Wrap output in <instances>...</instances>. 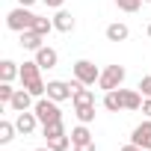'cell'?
<instances>
[{
	"label": "cell",
	"instance_id": "obj_1",
	"mask_svg": "<svg viewBox=\"0 0 151 151\" xmlns=\"http://www.w3.org/2000/svg\"><path fill=\"white\" fill-rule=\"evenodd\" d=\"M21 83H24V89H27L33 98H45V95H47V83L42 80V68H39L36 59L21 65Z\"/></svg>",
	"mask_w": 151,
	"mask_h": 151
},
{
	"label": "cell",
	"instance_id": "obj_2",
	"mask_svg": "<svg viewBox=\"0 0 151 151\" xmlns=\"http://www.w3.org/2000/svg\"><path fill=\"white\" fill-rule=\"evenodd\" d=\"M36 18H39V15H33L27 6H15V9L6 15V27L15 30V33H24V30H33Z\"/></svg>",
	"mask_w": 151,
	"mask_h": 151
},
{
	"label": "cell",
	"instance_id": "obj_3",
	"mask_svg": "<svg viewBox=\"0 0 151 151\" xmlns=\"http://www.w3.org/2000/svg\"><path fill=\"white\" fill-rule=\"evenodd\" d=\"M33 113L39 116V122L42 124H50V122H59L62 119V110H59V101H53V98H36V107H33Z\"/></svg>",
	"mask_w": 151,
	"mask_h": 151
},
{
	"label": "cell",
	"instance_id": "obj_4",
	"mask_svg": "<svg viewBox=\"0 0 151 151\" xmlns=\"http://www.w3.org/2000/svg\"><path fill=\"white\" fill-rule=\"evenodd\" d=\"M71 71H74V80H80L83 86H95L101 80V68L95 62H89V59H77L71 65Z\"/></svg>",
	"mask_w": 151,
	"mask_h": 151
},
{
	"label": "cell",
	"instance_id": "obj_5",
	"mask_svg": "<svg viewBox=\"0 0 151 151\" xmlns=\"http://www.w3.org/2000/svg\"><path fill=\"white\" fill-rule=\"evenodd\" d=\"M124 65H107L104 71H101V80H98V86L104 89V92H113V89H122V83H124Z\"/></svg>",
	"mask_w": 151,
	"mask_h": 151
},
{
	"label": "cell",
	"instance_id": "obj_6",
	"mask_svg": "<svg viewBox=\"0 0 151 151\" xmlns=\"http://www.w3.org/2000/svg\"><path fill=\"white\" fill-rule=\"evenodd\" d=\"M77 83H80V80H47V98H53V101H68V98H74Z\"/></svg>",
	"mask_w": 151,
	"mask_h": 151
},
{
	"label": "cell",
	"instance_id": "obj_7",
	"mask_svg": "<svg viewBox=\"0 0 151 151\" xmlns=\"http://www.w3.org/2000/svg\"><path fill=\"white\" fill-rule=\"evenodd\" d=\"M39 124H42V122H39V116H36L33 110H24V113H18V119H15V127H18V133H24V136L36 133Z\"/></svg>",
	"mask_w": 151,
	"mask_h": 151
},
{
	"label": "cell",
	"instance_id": "obj_8",
	"mask_svg": "<svg viewBox=\"0 0 151 151\" xmlns=\"http://www.w3.org/2000/svg\"><path fill=\"white\" fill-rule=\"evenodd\" d=\"M130 142H136V145H142L145 151H151V119H145L142 124H136V127H133Z\"/></svg>",
	"mask_w": 151,
	"mask_h": 151
},
{
	"label": "cell",
	"instance_id": "obj_9",
	"mask_svg": "<svg viewBox=\"0 0 151 151\" xmlns=\"http://www.w3.org/2000/svg\"><path fill=\"white\" fill-rule=\"evenodd\" d=\"M36 62H39V68L42 71H50V68H56V62H59V53L53 50V47H39L36 50Z\"/></svg>",
	"mask_w": 151,
	"mask_h": 151
},
{
	"label": "cell",
	"instance_id": "obj_10",
	"mask_svg": "<svg viewBox=\"0 0 151 151\" xmlns=\"http://www.w3.org/2000/svg\"><path fill=\"white\" fill-rule=\"evenodd\" d=\"M9 107H12L15 113H24V110H33L36 104H33V95H30L27 89H15V95H12Z\"/></svg>",
	"mask_w": 151,
	"mask_h": 151
},
{
	"label": "cell",
	"instance_id": "obj_11",
	"mask_svg": "<svg viewBox=\"0 0 151 151\" xmlns=\"http://www.w3.org/2000/svg\"><path fill=\"white\" fill-rule=\"evenodd\" d=\"M104 36H107V42H127L130 30H127V24H122V21H113V24H107Z\"/></svg>",
	"mask_w": 151,
	"mask_h": 151
},
{
	"label": "cell",
	"instance_id": "obj_12",
	"mask_svg": "<svg viewBox=\"0 0 151 151\" xmlns=\"http://www.w3.org/2000/svg\"><path fill=\"white\" fill-rule=\"evenodd\" d=\"M21 47L36 53L39 47H45V36H39L36 30H24V33H21Z\"/></svg>",
	"mask_w": 151,
	"mask_h": 151
},
{
	"label": "cell",
	"instance_id": "obj_13",
	"mask_svg": "<svg viewBox=\"0 0 151 151\" xmlns=\"http://www.w3.org/2000/svg\"><path fill=\"white\" fill-rule=\"evenodd\" d=\"M122 92V104H124V110H142V92H136V89H119Z\"/></svg>",
	"mask_w": 151,
	"mask_h": 151
},
{
	"label": "cell",
	"instance_id": "obj_14",
	"mask_svg": "<svg viewBox=\"0 0 151 151\" xmlns=\"http://www.w3.org/2000/svg\"><path fill=\"white\" fill-rule=\"evenodd\" d=\"M53 27H56L59 33H71V30H74V15L65 12V9H56V15H53Z\"/></svg>",
	"mask_w": 151,
	"mask_h": 151
},
{
	"label": "cell",
	"instance_id": "obj_15",
	"mask_svg": "<svg viewBox=\"0 0 151 151\" xmlns=\"http://www.w3.org/2000/svg\"><path fill=\"white\" fill-rule=\"evenodd\" d=\"M15 77H21V68H18V62H12V59H3V62H0V80H3V83H12Z\"/></svg>",
	"mask_w": 151,
	"mask_h": 151
},
{
	"label": "cell",
	"instance_id": "obj_16",
	"mask_svg": "<svg viewBox=\"0 0 151 151\" xmlns=\"http://www.w3.org/2000/svg\"><path fill=\"white\" fill-rule=\"evenodd\" d=\"M74 107H83V104H95V92L86 89L83 83H77V89H74V98H71Z\"/></svg>",
	"mask_w": 151,
	"mask_h": 151
},
{
	"label": "cell",
	"instance_id": "obj_17",
	"mask_svg": "<svg viewBox=\"0 0 151 151\" xmlns=\"http://www.w3.org/2000/svg\"><path fill=\"white\" fill-rule=\"evenodd\" d=\"M104 110H110V113H122V110H124V104H122V92H119V89L104 92Z\"/></svg>",
	"mask_w": 151,
	"mask_h": 151
},
{
	"label": "cell",
	"instance_id": "obj_18",
	"mask_svg": "<svg viewBox=\"0 0 151 151\" xmlns=\"http://www.w3.org/2000/svg\"><path fill=\"white\" fill-rule=\"evenodd\" d=\"M86 142H95V139H92V133H89L86 124H77L71 130V145H86Z\"/></svg>",
	"mask_w": 151,
	"mask_h": 151
},
{
	"label": "cell",
	"instance_id": "obj_19",
	"mask_svg": "<svg viewBox=\"0 0 151 151\" xmlns=\"http://www.w3.org/2000/svg\"><path fill=\"white\" fill-rule=\"evenodd\" d=\"M74 116H77V122H80V124H92V122H95V104L74 107Z\"/></svg>",
	"mask_w": 151,
	"mask_h": 151
},
{
	"label": "cell",
	"instance_id": "obj_20",
	"mask_svg": "<svg viewBox=\"0 0 151 151\" xmlns=\"http://www.w3.org/2000/svg\"><path fill=\"white\" fill-rule=\"evenodd\" d=\"M15 133H18V127H15V122H0V145H9L12 139H15Z\"/></svg>",
	"mask_w": 151,
	"mask_h": 151
},
{
	"label": "cell",
	"instance_id": "obj_21",
	"mask_svg": "<svg viewBox=\"0 0 151 151\" xmlns=\"http://www.w3.org/2000/svg\"><path fill=\"white\" fill-rule=\"evenodd\" d=\"M42 133H45V139L65 136V124H62V119H59V122H50V124H42Z\"/></svg>",
	"mask_w": 151,
	"mask_h": 151
},
{
	"label": "cell",
	"instance_id": "obj_22",
	"mask_svg": "<svg viewBox=\"0 0 151 151\" xmlns=\"http://www.w3.org/2000/svg\"><path fill=\"white\" fill-rule=\"evenodd\" d=\"M33 30H36L39 36H45V39H47L56 27H53V18H42V15H39V18H36V24H33Z\"/></svg>",
	"mask_w": 151,
	"mask_h": 151
},
{
	"label": "cell",
	"instance_id": "obj_23",
	"mask_svg": "<svg viewBox=\"0 0 151 151\" xmlns=\"http://www.w3.org/2000/svg\"><path fill=\"white\" fill-rule=\"evenodd\" d=\"M71 145V133H65V136H56V139H47V148L50 151H65Z\"/></svg>",
	"mask_w": 151,
	"mask_h": 151
},
{
	"label": "cell",
	"instance_id": "obj_24",
	"mask_svg": "<svg viewBox=\"0 0 151 151\" xmlns=\"http://www.w3.org/2000/svg\"><path fill=\"white\" fill-rule=\"evenodd\" d=\"M116 6H119L122 12H139L142 0H116Z\"/></svg>",
	"mask_w": 151,
	"mask_h": 151
},
{
	"label": "cell",
	"instance_id": "obj_25",
	"mask_svg": "<svg viewBox=\"0 0 151 151\" xmlns=\"http://www.w3.org/2000/svg\"><path fill=\"white\" fill-rule=\"evenodd\" d=\"M12 95H15V89H12V83H3V80H0V104H6V107H9V101H12Z\"/></svg>",
	"mask_w": 151,
	"mask_h": 151
},
{
	"label": "cell",
	"instance_id": "obj_26",
	"mask_svg": "<svg viewBox=\"0 0 151 151\" xmlns=\"http://www.w3.org/2000/svg\"><path fill=\"white\" fill-rule=\"evenodd\" d=\"M139 92H142L145 98H151V74H148V77H142V80H139Z\"/></svg>",
	"mask_w": 151,
	"mask_h": 151
},
{
	"label": "cell",
	"instance_id": "obj_27",
	"mask_svg": "<svg viewBox=\"0 0 151 151\" xmlns=\"http://www.w3.org/2000/svg\"><path fill=\"white\" fill-rule=\"evenodd\" d=\"M42 3H45V6H50V9H62L65 0H42Z\"/></svg>",
	"mask_w": 151,
	"mask_h": 151
},
{
	"label": "cell",
	"instance_id": "obj_28",
	"mask_svg": "<svg viewBox=\"0 0 151 151\" xmlns=\"http://www.w3.org/2000/svg\"><path fill=\"white\" fill-rule=\"evenodd\" d=\"M74 151H98L95 142H86V145H74Z\"/></svg>",
	"mask_w": 151,
	"mask_h": 151
},
{
	"label": "cell",
	"instance_id": "obj_29",
	"mask_svg": "<svg viewBox=\"0 0 151 151\" xmlns=\"http://www.w3.org/2000/svg\"><path fill=\"white\" fill-rule=\"evenodd\" d=\"M142 113H145V119H151V98L142 101Z\"/></svg>",
	"mask_w": 151,
	"mask_h": 151
},
{
	"label": "cell",
	"instance_id": "obj_30",
	"mask_svg": "<svg viewBox=\"0 0 151 151\" xmlns=\"http://www.w3.org/2000/svg\"><path fill=\"white\" fill-rule=\"evenodd\" d=\"M122 151H145V148H142V145H136V142H127Z\"/></svg>",
	"mask_w": 151,
	"mask_h": 151
},
{
	"label": "cell",
	"instance_id": "obj_31",
	"mask_svg": "<svg viewBox=\"0 0 151 151\" xmlns=\"http://www.w3.org/2000/svg\"><path fill=\"white\" fill-rule=\"evenodd\" d=\"M33 3H36V0H18V6H27V9H30Z\"/></svg>",
	"mask_w": 151,
	"mask_h": 151
},
{
	"label": "cell",
	"instance_id": "obj_32",
	"mask_svg": "<svg viewBox=\"0 0 151 151\" xmlns=\"http://www.w3.org/2000/svg\"><path fill=\"white\" fill-rule=\"evenodd\" d=\"M145 33H148V39H151V24H148V30H145Z\"/></svg>",
	"mask_w": 151,
	"mask_h": 151
},
{
	"label": "cell",
	"instance_id": "obj_33",
	"mask_svg": "<svg viewBox=\"0 0 151 151\" xmlns=\"http://www.w3.org/2000/svg\"><path fill=\"white\" fill-rule=\"evenodd\" d=\"M36 151H50V148H36Z\"/></svg>",
	"mask_w": 151,
	"mask_h": 151
},
{
	"label": "cell",
	"instance_id": "obj_34",
	"mask_svg": "<svg viewBox=\"0 0 151 151\" xmlns=\"http://www.w3.org/2000/svg\"><path fill=\"white\" fill-rule=\"evenodd\" d=\"M142 3H151V0H142Z\"/></svg>",
	"mask_w": 151,
	"mask_h": 151
}]
</instances>
